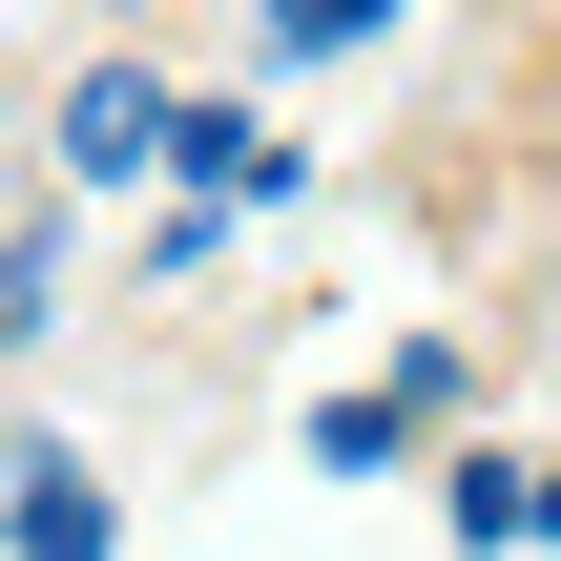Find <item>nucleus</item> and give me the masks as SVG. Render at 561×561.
<instances>
[{
  "instance_id": "nucleus-1",
  "label": "nucleus",
  "mask_w": 561,
  "mask_h": 561,
  "mask_svg": "<svg viewBox=\"0 0 561 561\" xmlns=\"http://www.w3.org/2000/svg\"><path fill=\"white\" fill-rule=\"evenodd\" d=\"M104 541H125V500H104L62 437H21V458H0V561H104Z\"/></svg>"
},
{
  "instance_id": "nucleus-5",
  "label": "nucleus",
  "mask_w": 561,
  "mask_h": 561,
  "mask_svg": "<svg viewBox=\"0 0 561 561\" xmlns=\"http://www.w3.org/2000/svg\"><path fill=\"white\" fill-rule=\"evenodd\" d=\"M312 458H333V479H396L416 416H396V396H312Z\"/></svg>"
},
{
  "instance_id": "nucleus-2",
  "label": "nucleus",
  "mask_w": 561,
  "mask_h": 561,
  "mask_svg": "<svg viewBox=\"0 0 561 561\" xmlns=\"http://www.w3.org/2000/svg\"><path fill=\"white\" fill-rule=\"evenodd\" d=\"M167 125H187V104H167L146 62H83V83H62V187H125V167H167Z\"/></svg>"
},
{
  "instance_id": "nucleus-7",
  "label": "nucleus",
  "mask_w": 561,
  "mask_h": 561,
  "mask_svg": "<svg viewBox=\"0 0 561 561\" xmlns=\"http://www.w3.org/2000/svg\"><path fill=\"white\" fill-rule=\"evenodd\" d=\"M541 541H561V479H541Z\"/></svg>"
},
{
  "instance_id": "nucleus-6",
  "label": "nucleus",
  "mask_w": 561,
  "mask_h": 561,
  "mask_svg": "<svg viewBox=\"0 0 561 561\" xmlns=\"http://www.w3.org/2000/svg\"><path fill=\"white\" fill-rule=\"evenodd\" d=\"M458 541H479V561L541 541V458H458Z\"/></svg>"
},
{
  "instance_id": "nucleus-3",
  "label": "nucleus",
  "mask_w": 561,
  "mask_h": 561,
  "mask_svg": "<svg viewBox=\"0 0 561 561\" xmlns=\"http://www.w3.org/2000/svg\"><path fill=\"white\" fill-rule=\"evenodd\" d=\"M167 167H187V208H208V229H229V208H271V187H291V146H271V125H250V104H187V125H167Z\"/></svg>"
},
{
  "instance_id": "nucleus-4",
  "label": "nucleus",
  "mask_w": 561,
  "mask_h": 561,
  "mask_svg": "<svg viewBox=\"0 0 561 561\" xmlns=\"http://www.w3.org/2000/svg\"><path fill=\"white\" fill-rule=\"evenodd\" d=\"M375 42H396L375 0H271V21H250V62H291V83H312V62H375Z\"/></svg>"
}]
</instances>
